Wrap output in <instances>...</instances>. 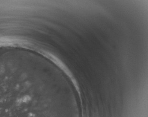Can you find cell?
Wrapping results in <instances>:
<instances>
[{
    "label": "cell",
    "mask_w": 148,
    "mask_h": 117,
    "mask_svg": "<svg viewBox=\"0 0 148 117\" xmlns=\"http://www.w3.org/2000/svg\"><path fill=\"white\" fill-rule=\"evenodd\" d=\"M34 92V87H27L12 104L0 106V117H69L63 106L42 104Z\"/></svg>",
    "instance_id": "cell-1"
}]
</instances>
